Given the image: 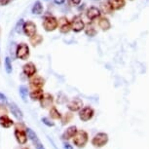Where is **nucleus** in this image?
<instances>
[{
    "label": "nucleus",
    "mask_w": 149,
    "mask_h": 149,
    "mask_svg": "<svg viewBox=\"0 0 149 149\" xmlns=\"http://www.w3.org/2000/svg\"><path fill=\"white\" fill-rule=\"evenodd\" d=\"M12 1H14V0H0V6H6Z\"/></svg>",
    "instance_id": "f704fd0d"
},
{
    "label": "nucleus",
    "mask_w": 149,
    "mask_h": 149,
    "mask_svg": "<svg viewBox=\"0 0 149 149\" xmlns=\"http://www.w3.org/2000/svg\"><path fill=\"white\" fill-rule=\"evenodd\" d=\"M24 22L22 19H21L18 22V24H17V26H16V32L17 33L21 34V33L22 32V26H24Z\"/></svg>",
    "instance_id": "7c9ffc66"
},
{
    "label": "nucleus",
    "mask_w": 149,
    "mask_h": 149,
    "mask_svg": "<svg viewBox=\"0 0 149 149\" xmlns=\"http://www.w3.org/2000/svg\"><path fill=\"white\" fill-rule=\"evenodd\" d=\"M19 149H29V147H26V146H24V147H21V148H19Z\"/></svg>",
    "instance_id": "4c0bfd02"
},
{
    "label": "nucleus",
    "mask_w": 149,
    "mask_h": 149,
    "mask_svg": "<svg viewBox=\"0 0 149 149\" xmlns=\"http://www.w3.org/2000/svg\"><path fill=\"white\" fill-rule=\"evenodd\" d=\"M70 6H77L81 3V0H67Z\"/></svg>",
    "instance_id": "473e14b6"
},
{
    "label": "nucleus",
    "mask_w": 149,
    "mask_h": 149,
    "mask_svg": "<svg viewBox=\"0 0 149 149\" xmlns=\"http://www.w3.org/2000/svg\"><path fill=\"white\" fill-rule=\"evenodd\" d=\"M16 57L19 60L22 61H27L30 56L29 47L26 43H19L16 47Z\"/></svg>",
    "instance_id": "7ed1b4c3"
},
{
    "label": "nucleus",
    "mask_w": 149,
    "mask_h": 149,
    "mask_svg": "<svg viewBox=\"0 0 149 149\" xmlns=\"http://www.w3.org/2000/svg\"><path fill=\"white\" fill-rule=\"evenodd\" d=\"M113 10H120L125 6V0H107Z\"/></svg>",
    "instance_id": "b1692460"
},
{
    "label": "nucleus",
    "mask_w": 149,
    "mask_h": 149,
    "mask_svg": "<svg viewBox=\"0 0 149 149\" xmlns=\"http://www.w3.org/2000/svg\"><path fill=\"white\" fill-rule=\"evenodd\" d=\"M100 10L102 11V13L106 14V15H110L114 12L113 8L111 7V5L109 4V2L107 0H105V1H102V3H100Z\"/></svg>",
    "instance_id": "4be33fe9"
},
{
    "label": "nucleus",
    "mask_w": 149,
    "mask_h": 149,
    "mask_svg": "<svg viewBox=\"0 0 149 149\" xmlns=\"http://www.w3.org/2000/svg\"><path fill=\"white\" fill-rule=\"evenodd\" d=\"M14 136H15L17 142L19 145H26L27 139H29L26 130H17V129H15L14 130Z\"/></svg>",
    "instance_id": "2eb2a0df"
},
{
    "label": "nucleus",
    "mask_w": 149,
    "mask_h": 149,
    "mask_svg": "<svg viewBox=\"0 0 149 149\" xmlns=\"http://www.w3.org/2000/svg\"><path fill=\"white\" fill-rule=\"evenodd\" d=\"M36 31H37V26L33 22L27 21L24 24V26H22V32L26 34L27 37H31V36L36 34Z\"/></svg>",
    "instance_id": "9d476101"
},
{
    "label": "nucleus",
    "mask_w": 149,
    "mask_h": 149,
    "mask_svg": "<svg viewBox=\"0 0 149 149\" xmlns=\"http://www.w3.org/2000/svg\"><path fill=\"white\" fill-rule=\"evenodd\" d=\"M19 97H21V98L22 100V102H26V100H27V97H29V88H27L26 85L19 86Z\"/></svg>",
    "instance_id": "5701e85b"
},
{
    "label": "nucleus",
    "mask_w": 149,
    "mask_h": 149,
    "mask_svg": "<svg viewBox=\"0 0 149 149\" xmlns=\"http://www.w3.org/2000/svg\"><path fill=\"white\" fill-rule=\"evenodd\" d=\"M43 5H42V3L40 1H36L34 5H33L32 7V10L31 12L32 14H34V15H40V14H42V12H43Z\"/></svg>",
    "instance_id": "bb28decb"
},
{
    "label": "nucleus",
    "mask_w": 149,
    "mask_h": 149,
    "mask_svg": "<svg viewBox=\"0 0 149 149\" xmlns=\"http://www.w3.org/2000/svg\"><path fill=\"white\" fill-rule=\"evenodd\" d=\"M84 30H85V34L87 36H89V37H94V36L97 35V31L95 30V29L92 26V24H87V26H85Z\"/></svg>",
    "instance_id": "cd10ccee"
},
{
    "label": "nucleus",
    "mask_w": 149,
    "mask_h": 149,
    "mask_svg": "<svg viewBox=\"0 0 149 149\" xmlns=\"http://www.w3.org/2000/svg\"><path fill=\"white\" fill-rule=\"evenodd\" d=\"M54 102L55 98L54 95L50 93H44L43 97H41V100H39V103H40V107L43 109H50L54 105Z\"/></svg>",
    "instance_id": "6e6552de"
},
{
    "label": "nucleus",
    "mask_w": 149,
    "mask_h": 149,
    "mask_svg": "<svg viewBox=\"0 0 149 149\" xmlns=\"http://www.w3.org/2000/svg\"><path fill=\"white\" fill-rule=\"evenodd\" d=\"M8 107H9V110L11 113L13 114V116L15 117L16 119H18L19 122H22V119H24V113H22V109L14 102H11L8 103Z\"/></svg>",
    "instance_id": "4468645a"
},
{
    "label": "nucleus",
    "mask_w": 149,
    "mask_h": 149,
    "mask_svg": "<svg viewBox=\"0 0 149 149\" xmlns=\"http://www.w3.org/2000/svg\"><path fill=\"white\" fill-rule=\"evenodd\" d=\"M41 122L43 123L45 126H47V127H49V128H54L56 126L55 122H53V120L50 119V118H48V117H42Z\"/></svg>",
    "instance_id": "c756f323"
},
{
    "label": "nucleus",
    "mask_w": 149,
    "mask_h": 149,
    "mask_svg": "<svg viewBox=\"0 0 149 149\" xmlns=\"http://www.w3.org/2000/svg\"><path fill=\"white\" fill-rule=\"evenodd\" d=\"M0 102H7V97L4 94H2V93H0Z\"/></svg>",
    "instance_id": "c9c22d12"
},
{
    "label": "nucleus",
    "mask_w": 149,
    "mask_h": 149,
    "mask_svg": "<svg viewBox=\"0 0 149 149\" xmlns=\"http://www.w3.org/2000/svg\"><path fill=\"white\" fill-rule=\"evenodd\" d=\"M83 106H84V102L80 97H73L66 104V107L68 109V111L72 112V113L79 112L83 108Z\"/></svg>",
    "instance_id": "423d86ee"
},
{
    "label": "nucleus",
    "mask_w": 149,
    "mask_h": 149,
    "mask_svg": "<svg viewBox=\"0 0 149 149\" xmlns=\"http://www.w3.org/2000/svg\"><path fill=\"white\" fill-rule=\"evenodd\" d=\"M29 87L31 90H37V89H43L45 85V79L39 75H34L29 79Z\"/></svg>",
    "instance_id": "f8f14e48"
},
{
    "label": "nucleus",
    "mask_w": 149,
    "mask_h": 149,
    "mask_svg": "<svg viewBox=\"0 0 149 149\" xmlns=\"http://www.w3.org/2000/svg\"><path fill=\"white\" fill-rule=\"evenodd\" d=\"M58 27L60 29L61 33L63 34H66L71 30V26H70V22L66 17H61L58 19Z\"/></svg>",
    "instance_id": "9b49d317"
},
{
    "label": "nucleus",
    "mask_w": 149,
    "mask_h": 149,
    "mask_svg": "<svg viewBox=\"0 0 149 149\" xmlns=\"http://www.w3.org/2000/svg\"><path fill=\"white\" fill-rule=\"evenodd\" d=\"M89 141V134L85 130H78L73 136L72 142L78 148H84Z\"/></svg>",
    "instance_id": "f257e3e1"
},
{
    "label": "nucleus",
    "mask_w": 149,
    "mask_h": 149,
    "mask_svg": "<svg viewBox=\"0 0 149 149\" xmlns=\"http://www.w3.org/2000/svg\"><path fill=\"white\" fill-rule=\"evenodd\" d=\"M36 72H37V68H36V65L31 61L29 63H26L22 65V73L27 77V78H31L34 75H36Z\"/></svg>",
    "instance_id": "ddd939ff"
},
{
    "label": "nucleus",
    "mask_w": 149,
    "mask_h": 149,
    "mask_svg": "<svg viewBox=\"0 0 149 149\" xmlns=\"http://www.w3.org/2000/svg\"><path fill=\"white\" fill-rule=\"evenodd\" d=\"M15 125V122L8 116L7 114H3L0 116V127L4 129H9Z\"/></svg>",
    "instance_id": "a211bd4d"
},
{
    "label": "nucleus",
    "mask_w": 149,
    "mask_h": 149,
    "mask_svg": "<svg viewBox=\"0 0 149 149\" xmlns=\"http://www.w3.org/2000/svg\"><path fill=\"white\" fill-rule=\"evenodd\" d=\"M4 66H5V70H6L7 74H11L13 72V66H12V61H11V58L9 57L5 58L4 61Z\"/></svg>",
    "instance_id": "c85d7f7f"
},
{
    "label": "nucleus",
    "mask_w": 149,
    "mask_h": 149,
    "mask_svg": "<svg viewBox=\"0 0 149 149\" xmlns=\"http://www.w3.org/2000/svg\"><path fill=\"white\" fill-rule=\"evenodd\" d=\"M108 141H109L108 134L104 133V132H100V133L95 134L94 137L91 140V143L95 148H102L107 144Z\"/></svg>",
    "instance_id": "f03ea898"
},
{
    "label": "nucleus",
    "mask_w": 149,
    "mask_h": 149,
    "mask_svg": "<svg viewBox=\"0 0 149 149\" xmlns=\"http://www.w3.org/2000/svg\"><path fill=\"white\" fill-rule=\"evenodd\" d=\"M97 24H98V26H100V29L102 30H103V31H107V30H109L111 29L110 22H109V19L107 18H105V17L100 18V19H98Z\"/></svg>",
    "instance_id": "aec40b11"
},
{
    "label": "nucleus",
    "mask_w": 149,
    "mask_h": 149,
    "mask_svg": "<svg viewBox=\"0 0 149 149\" xmlns=\"http://www.w3.org/2000/svg\"><path fill=\"white\" fill-rule=\"evenodd\" d=\"M0 109H1V105H0Z\"/></svg>",
    "instance_id": "58836bf2"
},
{
    "label": "nucleus",
    "mask_w": 149,
    "mask_h": 149,
    "mask_svg": "<svg viewBox=\"0 0 149 149\" xmlns=\"http://www.w3.org/2000/svg\"><path fill=\"white\" fill-rule=\"evenodd\" d=\"M0 64H1V61H0Z\"/></svg>",
    "instance_id": "ea45409f"
},
{
    "label": "nucleus",
    "mask_w": 149,
    "mask_h": 149,
    "mask_svg": "<svg viewBox=\"0 0 149 149\" xmlns=\"http://www.w3.org/2000/svg\"><path fill=\"white\" fill-rule=\"evenodd\" d=\"M42 42H43V36L40 34H37V33L29 38V43L31 44L33 47L38 46V45H40Z\"/></svg>",
    "instance_id": "393cba45"
},
{
    "label": "nucleus",
    "mask_w": 149,
    "mask_h": 149,
    "mask_svg": "<svg viewBox=\"0 0 149 149\" xmlns=\"http://www.w3.org/2000/svg\"><path fill=\"white\" fill-rule=\"evenodd\" d=\"M63 114L61 113L60 110L57 108V106L53 105L51 108L49 109V117L52 120H61Z\"/></svg>",
    "instance_id": "412c9836"
},
{
    "label": "nucleus",
    "mask_w": 149,
    "mask_h": 149,
    "mask_svg": "<svg viewBox=\"0 0 149 149\" xmlns=\"http://www.w3.org/2000/svg\"><path fill=\"white\" fill-rule=\"evenodd\" d=\"M44 95V90L43 89H37V90H31L29 92V97L33 102H39L41 100V97Z\"/></svg>",
    "instance_id": "6ab92c4d"
},
{
    "label": "nucleus",
    "mask_w": 149,
    "mask_h": 149,
    "mask_svg": "<svg viewBox=\"0 0 149 149\" xmlns=\"http://www.w3.org/2000/svg\"><path fill=\"white\" fill-rule=\"evenodd\" d=\"M42 26L47 32L54 31L58 29V19L54 16H48L44 19Z\"/></svg>",
    "instance_id": "39448f33"
},
{
    "label": "nucleus",
    "mask_w": 149,
    "mask_h": 149,
    "mask_svg": "<svg viewBox=\"0 0 149 149\" xmlns=\"http://www.w3.org/2000/svg\"><path fill=\"white\" fill-rule=\"evenodd\" d=\"M95 116V109L90 105L83 106V108L78 112V117L82 122H89Z\"/></svg>",
    "instance_id": "20e7f679"
},
{
    "label": "nucleus",
    "mask_w": 149,
    "mask_h": 149,
    "mask_svg": "<svg viewBox=\"0 0 149 149\" xmlns=\"http://www.w3.org/2000/svg\"><path fill=\"white\" fill-rule=\"evenodd\" d=\"M67 102V97H65L64 95H63V97H60V95H58V100H57V102L58 104H63Z\"/></svg>",
    "instance_id": "2f4dec72"
},
{
    "label": "nucleus",
    "mask_w": 149,
    "mask_h": 149,
    "mask_svg": "<svg viewBox=\"0 0 149 149\" xmlns=\"http://www.w3.org/2000/svg\"><path fill=\"white\" fill-rule=\"evenodd\" d=\"M73 119V114H72V112H66V113H64L63 114V116H61V125L63 126H65L66 124H68L70 123L72 121Z\"/></svg>",
    "instance_id": "a878e982"
},
{
    "label": "nucleus",
    "mask_w": 149,
    "mask_h": 149,
    "mask_svg": "<svg viewBox=\"0 0 149 149\" xmlns=\"http://www.w3.org/2000/svg\"><path fill=\"white\" fill-rule=\"evenodd\" d=\"M54 2L56 4H58V5H61V4H63L64 2H65V0H54Z\"/></svg>",
    "instance_id": "e433bc0d"
},
{
    "label": "nucleus",
    "mask_w": 149,
    "mask_h": 149,
    "mask_svg": "<svg viewBox=\"0 0 149 149\" xmlns=\"http://www.w3.org/2000/svg\"><path fill=\"white\" fill-rule=\"evenodd\" d=\"M78 129L75 125H71L69 127H67L64 132L61 134V139L64 140V141H68L69 139H72L73 136H75V134L77 133Z\"/></svg>",
    "instance_id": "dca6fc26"
},
{
    "label": "nucleus",
    "mask_w": 149,
    "mask_h": 149,
    "mask_svg": "<svg viewBox=\"0 0 149 149\" xmlns=\"http://www.w3.org/2000/svg\"><path fill=\"white\" fill-rule=\"evenodd\" d=\"M100 10L98 9L97 7H95V6H92L90 7L88 10H87V13H86V16L90 21H94V19L100 18Z\"/></svg>",
    "instance_id": "f3484780"
},
{
    "label": "nucleus",
    "mask_w": 149,
    "mask_h": 149,
    "mask_svg": "<svg viewBox=\"0 0 149 149\" xmlns=\"http://www.w3.org/2000/svg\"><path fill=\"white\" fill-rule=\"evenodd\" d=\"M70 26H71V30L78 33L85 29V24H84L83 19L80 16H75L73 17L71 22H70Z\"/></svg>",
    "instance_id": "1a4fd4ad"
},
{
    "label": "nucleus",
    "mask_w": 149,
    "mask_h": 149,
    "mask_svg": "<svg viewBox=\"0 0 149 149\" xmlns=\"http://www.w3.org/2000/svg\"><path fill=\"white\" fill-rule=\"evenodd\" d=\"M26 132L27 137H29V140H31V142L33 143V145H34L35 149H46L45 148V146L43 145V143L41 142V140L39 139L37 134H36L32 129L26 128Z\"/></svg>",
    "instance_id": "0eeeda50"
},
{
    "label": "nucleus",
    "mask_w": 149,
    "mask_h": 149,
    "mask_svg": "<svg viewBox=\"0 0 149 149\" xmlns=\"http://www.w3.org/2000/svg\"><path fill=\"white\" fill-rule=\"evenodd\" d=\"M63 149H74V148H73V146L67 141H64L63 143Z\"/></svg>",
    "instance_id": "72a5a7b5"
}]
</instances>
